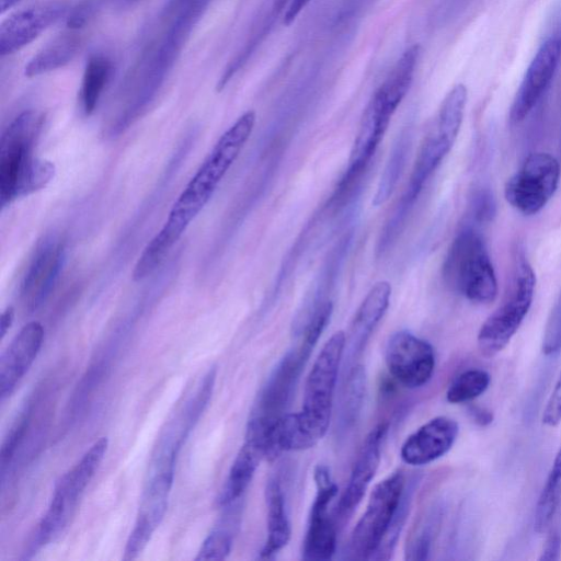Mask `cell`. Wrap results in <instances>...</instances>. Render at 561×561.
Instances as JSON below:
<instances>
[{"mask_svg": "<svg viewBox=\"0 0 561 561\" xmlns=\"http://www.w3.org/2000/svg\"><path fill=\"white\" fill-rule=\"evenodd\" d=\"M561 501V477L549 471L539 494L535 515L534 527L537 533L545 531L553 519Z\"/></svg>", "mask_w": 561, "mask_h": 561, "instance_id": "29", "label": "cell"}, {"mask_svg": "<svg viewBox=\"0 0 561 561\" xmlns=\"http://www.w3.org/2000/svg\"><path fill=\"white\" fill-rule=\"evenodd\" d=\"M44 125V114L27 110L5 128L0 140V204L42 190L54 178L55 165L34 157Z\"/></svg>", "mask_w": 561, "mask_h": 561, "instance_id": "2", "label": "cell"}, {"mask_svg": "<svg viewBox=\"0 0 561 561\" xmlns=\"http://www.w3.org/2000/svg\"><path fill=\"white\" fill-rule=\"evenodd\" d=\"M173 481V471L163 470L150 480L146 489L139 514L125 549V560L136 558L146 547L162 520L168 507V497Z\"/></svg>", "mask_w": 561, "mask_h": 561, "instance_id": "18", "label": "cell"}, {"mask_svg": "<svg viewBox=\"0 0 561 561\" xmlns=\"http://www.w3.org/2000/svg\"><path fill=\"white\" fill-rule=\"evenodd\" d=\"M542 422L551 427L561 423V371L543 409Z\"/></svg>", "mask_w": 561, "mask_h": 561, "instance_id": "35", "label": "cell"}, {"mask_svg": "<svg viewBox=\"0 0 561 561\" xmlns=\"http://www.w3.org/2000/svg\"><path fill=\"white\" fill-rule=\"evenodd\" d=\"M550 471L561 476V447L559 448L556 458L553 460Z\"/></svg>", "mask_w": 561, "mask_h": 561, "instance_id": "41", "label": "cell"}, {"mask_svg": "<svg viewBox=\"0 0 561 561\" xmlns=\"http://www.w3.org/2000/svg\"><path fill=\"white\" fill-rule=\"evenodd\" d=\"M317 494L311 505L308 527L302 546V559L308 561L330 560L336 549V524L329 515L331 501L337 493L330 470L318 465L313 471Z\"/></svg>", "mask_w": 561, "mask_h": 561, "instance_id": "11", "label": "cell"}, {"mask_svg": "<svg viewBox=\"0 0 561 561\" xmlns=\"http://www.w3.org/2000/svg\"><path fill=\"white\" fill-rule=\"evenodd\" d=\"M443 277L455 291L476 304H490L497 295V282L486 245L478 231L461 230L451 242Z\"/></svg>", "mask_w": 561, "mask_h": 561, "instance_id": "3", "label": "cell"}, {"mask_svg": "<svg viewBox=\"0 0 561 561\" xmlns=\"http://www.w3.org/2000/svg\"><path fill=\"white\" fill-rule=\"evenodd\" d=\"M385 362L391 376L407 388L428 382L435 369V352L425 340L408 331L393 333L385 348Z\"/></svg>", "mask_w": 561, "mask_h": 561, "instance_id": "13", "label": "cell"}, {"mask_svg": "<svg viewBox=\"0 0 561 561\" xmlns=\"http://www.w3.org/2000/svg\"><path fill=\"white\" fill-rule=\"evenodd\" d=\"M391 285L387 280H379L362 301L346 335L344 371L358 364L356 360L389 307Z\"/></svg>", "mask_w": 561, "mask_h": 561, "instance_id": "19", "label": "cell"}, {"mask_svg": "<svg viewBox=\"0 0 561 561\" xmlns=\"http://www.w3.org/2000/svg\"><path fill=\"white\" fill-rule=\"evenodd\" d=\"M405 489L404 476L396 471L370 493L366 511L357 522L348 545L353 559L371 560L400 505Z\"/></svg>", "mask_w": 561, "mask_h": 561, "instance_id": "7", "label": "cell"}, {"mask_svg": "<svg viewBox=\"0 0 561 561\" xmlns=\"http://www.w3.org/2000/svg\"><path fill=\"white\" fill-rule=\"evenodd\" d=\"M255 112L243 113L217 140L208 156L172 206L160 236L175 244L191 221L208 203L218 184L250 138Z\"/></svg>", "mask_w": 561, "mask_h": 561, "instance_id": "1", "label": "cell"}, {"mask_svg": "<svg viewBox=\"0 0 561 561\" xmlns=\"http://www.w3.org/2000/svg\"><path fill=\"white\" fill-rule=\"evenodd\" d=\"M535 287L534 270L523 249L518 248L506 293L478 332V347L484 357L495 356L510 343L530 309Z\"/></svg>", "mask_w": 561, "mask_h": 561, "instance_id": "4", "label": "cell"}, {"mask_svg": "<svg viewBox=\"0 0 561 561\" xmlns=\"http://www.w3.org/2000/svg\"><path fill=\"white\" fill-rule=\"evenodd\" d=\"M28 423V414L24 413L19 417L15 424L10 430L5 437L1 448V470L11 461L13 454L22 440Z\"/></svg>", "mask_w": 561, "mask_h": 561, "instance_id": "34", "label": "cell"}, {"mask_svg": "<svg viewBox=\"0 0 561 561\" xmlns=\"http://www.w3.org/2000/svg\"><path fill=\"white\" fill-rule=\"evenodd\" d=\"M73 31L60 35L38 51L25 66L24 75L28 78L36 77L71 61L81 45L80 35Z\"/></svg>", "mask_w": 561, "mask_h": 561, "instance_id": "24", "label": "cell"}, {"mask_svg": "<svg viewBox=\"0 0 561 561\" xmlns=\"http://www.w3.org/2000/svg\"><path fill=\"white\" fill-rule=\"evenodd\" d=\"M560 57L561 24L546 36L528 65L511 106L512 123L525 119L537 105L553 79Z\"/></svg>", "mask_w": 561, "mask_h": 561, "instance_id": "12", "label": "cell"}, {"mask_svg": "<svg viewBox=\"0 0 561 561\" xmlns=\"http://www.w3.org/2000/svg\"><path fill=\"white\" fill-rule=\"evenodd\" d=\"M44 339L37 321L25 324L0 357V396L4 400L14 391L21 378L35 360Z\"/></svg>", "mask_w": 561, "mask_h": 561, "instance_id": "21", "label": "cell"}, {"mask_svg": "<svg viewBox=\"0 0 561 561\" xmlns=\"http://www.w3.org/2000/svg\"><path fill=\"white\" fill-rule=\"evenodd\" d=\"M21 0H0V13L3 14L8 10L15 7Z\"/></svg>", "mask_w": 561, "mask_h": 561, "instance_id": "40", "label": "cell"}, {"mask_svg": "<svg viewBox=\"0 0 561 561\" xmlns=\"http://www.w3.org/2000/svg\"><path fill=\"white\" fill-rule=\"evenodd\" d=\"M65 261V243L48 234L37 244L21 283V300L30 311L36 310L49 296Z\"/></svg>", "mask_w": 561, "mask_h": 561, "instance_id": "16", "label": "cell"}, {"mask_svg": "<svg viewBox=\"0 0 561 561\" xmlns=\"http://www.w3.org/2000/svg\"><path fill=\"white\" fill-rule=\"evenodd\" d=\"M472 419L480 425H485L492 422V413L480 408H473L471 411Z\"/></svg>", "mask_w": 561, "mask_h": 561, "instance_id": "39", "label": "cell"}, {"mask_svg": "<svg viewBox=\"0 0 561 561\" xmlns=\"http://www.w3.org/2000/svg\"><path fill=\"white\" fill-rule=\"evenodd\" d=\"M112 70V61L106 56L94 55L89 58L79 93L81 108L85 115L92 114L95 110Z\"/></svg>", "mask_w": 561, "mask_h": 561, "instance_id": "25", "label": "cell"}, {"mask_svg": "<svg viewBox=\"0 0 561 561\" xmlns=\"http://www.w3.org/2000/svg\"><path fill=\"white\" fill-rule=\"evenodd\" d=\"M413 484L412 482L410 485L407 486L400 502V505L394 514V517L381 541L379 545L377 551L373 556L371 559L374 560H388L391 557V553L396 547L397 539L399 537V534L403 527L404 520L407 518L410 505H411V499L413 493Z\"/></svg>", "mask_w": 561, "mask_h": 561, "instance_id": "31", "label": "cell"}, {"mask_svg": "<svg viewBox=\"0 0 561 561\" xmlns=\"http://www.w3.org/2000/svg\"><path fill=\"white\" fill-rule=\"evenodd\" d=\"M69 8L64 0H49L23 8L4 19L0 25V55H12L61 19Z\"/></svg>", "mask_w": 561, "mask_h": 561, "instance_id": "15", "label": "cell"}, {"mask_svg": "<svg viewBox=\"0 0 561 561\" xmlns=\"http://www.w3.org/2000/svg\"><path fill=\"white\" fill-rule=\"evenodd\" d=\"M267 538L260 551L261 559H271L290 539V523L286 514L284 493L278 477L272 476L265 488Z\"/></svg>", "mask_w": 561, "mask_h": 561, "instance_id": "23", "label": "cell"}, {"mask_svg": "<svg viewBox=\"0 0 561 561\" xmlns=\"http://www.w3.org/2000/svg\"><path fill=\"white\" fill-rule=\"evenodd\" d=\"M311 0H293L284 14V25H290Z\"/></svg>", "mask_w": 561, "mask_h": 561, "instance_id": "37", "label": "cell"}, {"mask_svg": "<svg viewBox=\"0 0 561 561\" xmlns=\"http://www.w3.org/2000/svg\"><path fill=\"white\" fill-rule=\"evenodd\" d=\"M561 556V535L557 530H552L547 537L542 550L540 552V561H556Z\"/></svg>", "mask_w": 561, "mask_h": 561, "instance_id": "36", "label": "cell"}, {"mask_svg": "<svg viewBox=\"0 0 561 561\" xmlns=\"http://www.w3.org/2000/svg\"><path fill=\"white\" fill-rule=\"evenodd\" d=\"M440 514L438 511H432L424 520L422 527L413 535L407 543L405 559L411 561H421L428 558L435 529L438 525Z\"/></svg>", "mask_w": 561, "mask_h": 561, "instance_id": "32", "label": "cell"}, {"mask_svg": "<svg viewBox=\"0 0 561 561\" xmlns=\"http://www.w3.org/2000/svg\"><path fill=\"white\" fill-rule=\"evenodd\" d=\"M561 350V291L547 320L542 339V352L552 355Z\"/></svg>", "mask_w": 561, "mask_h": 561, "instance_id": "33", "label": "cell"}, {"mask_svg": "<svg viewBox=\"0 0 561 561\" xmlns=\"http://www.w3.org/2000/svg\"><path fill=\"white\" fill-rule=\"evenodd\" d=\"M344 388L342 393L340 419L344 427L353 425L363 405L365 396V369L356 364L344 371Z\"/></svg>", "mask_w": 561, "mask_h": 561, "instance_id": "27", "label": "cell"}, {"mask_svg": "<svg viewBox=\"0 0 561 561\" xmlns=\"http://www.w3.org/2000/svg\"><path fill=\"white\" fill-rule=\"evenodd\" d=\"M388 425H376L366 436L354 462L347 485L339 501L336 520L343 524L360 503L379 467L381 446Z\"/></svg>", "mask_w": 561, "mask_h": 561, "instance_id": "17", "label": "cell"}, {"mask_svg": "<svg viewBox=\"0 0 561 561\" xmlns=\"http://www.w3.org/2000/svg\"><path fill=\"white\" fill-rule=\"evenodd\" d=\"M106 449L107 438L101 437L78 463L59 479L48 510L38 527L36 540L39 545L51 540L68 524L80 496L103 460Z\"/></svg>", "mask_w": 561, "mask_h": 561, "instance_id": "8", "label": "cell"}, {"mask_svg": "<svg viewBox=\"0 0 561 561\" xmlns=\"http://www.w3.org/2000/svg\"><path fill=\"white\" fill-rule=\"evenodd\" d=\"M467 99L468 91L462 83L454 85L444 98L416 156L407 192L401 199L405 204L411 206L414 203L425 182L453 148L462 124Z\"/></svg>", "mask_w": 561, "mask_h": 561, "instance_id": "6", "label": "cell"}, {"mask_svg": "<svg viewBox=\"0 0 561 561\" xmlns=\"http://www.w3.org/2000/svg\"><path fill=\"white\" fill-rule=\"evenodd\" d=\"M490 380V375L483 369H467L449 385L446 399L453 404L472 401L488 389Z\"/></svg>", "mask_w": 561, "mask_h": 561, "instance_id": "28", "label": "cell"}, {"mask_svg": "<svg viewBox=\"0 0 561 561\" xmlns=\"http://www.w3.org/2000/svg\"><path fill=\"white\" fill-rule=\"evenodd\" d=\"M312 350L313 346L300 341L283 356L263 386L251 416L275 420L285 414Z\"/></svg>", "mask_w": 561, "mask_h": 561, "instance_id": "14", "label": "cell"}, {"mask_svg": "<svg viewBox=\"0 0 561 561\" xmlns=\"http://www.w3.org/2000/svg\"><path fill=\"white\" fill-rule=\"evenodd\" d=\"M407 145V140H400L394 146L373 201L375 206L383 204L393 192L405 161Z\"/></svg>", "mask_w": 561, "mask_h": 561, "instance_id": "30", "label": "cell"}, {"mask_svg": "<svg viewBox=\"0 0 561 561\" xmlns=\"http://www.w3.org/2000/svg\"><path fill=\"white\" fill-rule=\"evenodd\" d=\"M560 179L558 160L548 152L530 153L506 181L504 196L520 214L539 213L557 191Z\"/></svg>", "mask_w": 561, "mask_h": 561, "instance_id": "9", "label": "cell"}, {"mask_svg": "<svg viewBox=\"0 0 561 561\" xmlns=\"http://www.w3.org/2000/svg\"><path fill=\"white\" fill-rule=\"evenodd\" d=\"M232 503L225 506V513L218 524L209 533L203 542L195 560H224L229 554L236 528L238 525L239 513L237 504Z\"/></svg>", "mask_w": 561, "mask_h": 561, "instance_id": "26", "label": "cell"}, {"mask_svg": "<svg viewBox=\"0 0 561 561\" xmlns=\"http://www.w3.org/2000/svg\"><path fill=\"white\" fill-rule=\"evenodd\" d=\"M402 100L383 84L374 93L360 118L343 182L350 181L369 162Z\"/></svg>", "mask_w": 561, "mask_h": 561, "instance_id": "10", "label": "cell"}, {"mask_svg": "<svg viewBox=\"0 0 561 561\" xmlns=\"http://www.w3.org/2000/svg\"><path fill=\"white\" fill-rule=\"evenodd\" d=\"M345 340V333L337 331L325 342L306 381L302 408L297 416L313 445L324 436L329 427Z\"/></svg>", "mask_w": 561, "mask_h": 561, "instance_id": "5", "label": "cell"}, {"mask_svg": "<svg viewBox=\"0 0 561 561\" xmlns=\"http://www.w3.org/2000/svg\"><path fill=\"white\" fill-rule=\"evenodd\" d=\"M459 432L458 423L448 416H436L402 444L401 459L411 466L427 465L444 456L454 445Z\"/></svg>", "mask_w": 561, "mask_h": 561, "instance_id": "20", "label": "cell"}, {"mask_svg": "<svg viewBox=\"0 0 561 561\" xmlns=\"http://www.w3.org/2000/svg\"><path fill=\"white\" fill-rule=\"evenodd\" d=\"M244 438L219 494L218 504L221 507L240 500L252 481L260 461L266 457L265 449L260 442L250 437Z\"/></svg>", "mask_w": 561, "mask_h": 561, "instance_id": "22", "label": "cell"}, {"mask_svg": "<svg viewBox=\"0 0 561 561\" xmlns=\"http://www.w3.org/2000/svg\"><path fill=\"white\" fill-rule=\"evenodd\" d=\"M13 319H14V311H13V308L12 307H8L1 314V320H0V333H1V339L4 337L5 333L8 332V330L11 328L12 325V322H13Z\"/></svg>", "mask_w": 561, "mask_h": 561, "instance_id": "38", "label": "cell"}]
</instances>
